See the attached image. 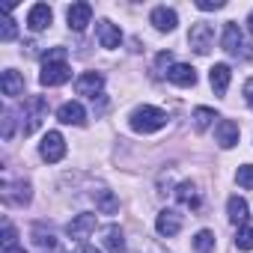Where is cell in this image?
Masks as SVG:
<instances>
[{
    "instance_id": "9",
    "label": "cell",
    "mask_w": 253,
    "mask_h": 253,
    "mask_svg": "<svg viewBox=\"0 0 253 253\" xmlns=\"http://www.w3.org/2000/svg\"><path fill=\"white\" fill-rule=\"evenodd\" d=\"M66 21H69V27H72L75 33H84L86 24L92 21V6H89V3H72V6L66 9Z\"/></svg>"
},
{
    "instance_id": "34",
    "label": "cell",
    "mask_w": 253,
    "mask_h": 253,
    "mask_svg": "<svg viewBox=\"0 0 253 253\" xmlns=\"http://www.w3.org/2000/svg\"><path fill=\"white\" fill-rule=\"evenodd\" d=\"M244 101H247V104L253 107V78H250V81L244 84Z\"/></svg>"
},
{
    "instance_id": "30",
    "label": "cell",
    "mask_w": 253,
    "mask_h": 253,
    "mask_svg": "<svg viewBox=\"0 0 253 253\" xmlns=\"http://www.w3.org/2000/svg\"><path fill=\"white\" fill-rule=\"evenodd\" d=\"M197 9H200V12H214V9H223V0H197Z\"/></svg>"
},
{
    "instance_id": "25",
    "label": "cell",
    "mask_w": 253,
    "mask_h": 253,
    "mask_svg": "<svg viewBox=\"0 0 253 253\" xmlns=\"http://www.w3.org/2000/svg\"><path fill=\"white\" fill-rule=\"evenodd\" d=\"M194 250L197 253H211L214 250V232L211 229H200L194 235Z\"/></svg>"
},
{
    "instance_id": "6",
    "label": "cell",
    "mask_w": 253,
    "mask_h": 253,
    "mask_svg": "<svg viewBox=\"0 0 253 253\" xmlns=\"http://www.w3.org/2000/svg\"><path fill=\"white\" fill-rule=\"evenodd\" d=\"M101 89H104V75H101V72H84V75L75 81V92H78V95L95 98V95H101Z\"/></svg>"
},
{
    "instance_id": "3",
    "label": "cell",
    "mask_w": 253,
    "mask_h": 253,
    "mask_svg": "<svg viewBox=\"0 0 253 253\" xmlns=\"http://www.w3.org/2000/svg\"><path fill=\"white\" fill-rule=\"evenodd\" d=\"M188 45H191L200 57H206V54L214 48V27H211V24H206V21L194 24V27H191V33H188Z\"/></svg>"
},
{
    "instance_id": "11",
    "label": "cell",
    "mask_w": 253,
    "mask_h": 253,
    "mask_svg": "<svg viewBox=\"0 0 253 253\" xmlns=\"http://www.w3.org/2000/svg\"><path fill=\"white\" fill-rule=\"evenodd\" d=\"M95 214H78L69 226H66V232H69V238L72 241H86L89 235H92V229H95Z\"/></svg>"
},
{
    "instance_id": "28",
    "label": "cell",
    "mask_w": 253,
    "mask_h": 253,
    "mask_svg": "<svg viewBox=\"0 0 253 253\" xmlns=\"http://www.w3.org/2000/svg\"><path fill=\"white\" fill-rule=\"evenodd\" d=\"M235 182H238L241 188L253 191V164H244V167H238V173H235Z\"/></svg>"
},
{
    "instance_id": "36",
    "label": "cell",
    "mask_w": 253,
    "mask_h": 253,
    "mask_svg": "<svg viewBox=\"0 0 253 253\" xmlns=\"http://www.w3.org/2000/svg\"><path fill=\"white\" fill-rule=\"evenodd\" d=\"M81 253H101V250H95V247H92V244H86V247H84V250H81Z\"/></svg>"
},
{
    "instance_id": "27",
    "label": "cell",
    "mask_w": 253,
    "mask_h": 253,
    "mask_svg": "<svg viewBox=\"0 0 253 253\" xmlns=\"http://www.w3.org/2000/svg\"><path fill=\"white\" fill-rule=\"evenodd\" d=\"M9 12H12V6H6V9H3V27H0V42H12V39H15V33H18V27H15V21L9 18Z\"/></svg>"
},
{
    "instance_id": "23",
    "label": "cell",
    "mask_w": 253,
    "mask_h": 253,
    "mask_svg": "<svg viewBox=\"0 0 253 253\" xmlns=\"http://www.w3.org/2000/svg\"><path fill=\"white\" fill-rule=\"evenodd\" d=\"M104 247H107L110 253H125V235H122L119 226H107V232H104Z\"/></svg>"
},
{
    "instance_id": "15",
    "label": "cell",
    "mask_w": 253,
    "mask_h": 253,
    "mask_svg": "<svg viewBox=\"0 0 253 253\" xmlns=\"http://www.w3.org/2000/svg\"><path fill=\"white\" fill-rule=\"evenodd\" d=\"M95 36H98V45L101 48H119L122 45V30L116 24H110L107 18L95 24Z\"/></svg>"
},
{
    "instance_id": "2",
    "label": "cell",
    "mask_w": 253,
    "mask_h": 253,
    "mask_svg": "<svg viewBox=\"0 0 253 253\" xmlns=\"http://www.w3.org/2000/svg\"><path fill=\"white\" fill-rule=\"evenodd\" d=\"M45 113H48V101L42 98V95H30V98H24V137H30L36 128H39V122L45 119Z\"/></svg>"
},
{
    "instance_id": "26",
    "label": "cell",
    "mask_w": 253,
    "mask_h": 253,
    "mask_svg": "<svg viewBox=\"0 0 253 253\" xmlns=\"http://www.w3.org/2000/svg\"><path fill=\"white\" fill-rule=\"evenodd\" d=\"M235 247H238V250H253V226H250V223L238 226V232H235Z\"/></svg>"
},
{
    "instance_id": "19",
    "label": "cell",
    "mask_w": 253,
    "mask_h": 253,
    "mask_svg": "<svg viewBox=\"0 0 253 253\" xmlns=\"http://www.w3.org/2000/svg\"><path fill=\"white\" fill-rule=\"evenodd\" d=\"M229 78H232V72H229V66H226V63H217V66H211V72H209V81H211V89H214V95H226V89H229Z\"/></svg>"
},
{
    "instance_id": "14",
    "label": "cell",
    "mask_w": 253,
    "mask_h": 253,
    "mask_svg": "<svg viewBox=\"0 0 253 253\" xmlns=\"http://www.w3.org/2000/svg\"><path fill=\"white\" fill-rule=\"evenodd\" d=\"M214 140H217L220 149H232V146L238 143V125H235L232 119H220V122L214 125Z\"/></svg>"
},
{
    "instance_id": "10",
    "label": "cell",
    "mask_w": 253,
    "mask_h": 253,
    "mask_svg": "<svg viewBox=\"0 0 253 253\" xmlns=\"http://www.w3.org/2000/svg\"><path fill=\"white\" fill-rule=\"evenodd\" d=\"M149 24H152L158 33H170V30H176V24H179V15H176V9L155 6V9L149 12Z\"/></svg>"
},
{
    "instance_id": "38",
    "label": "cell",
    "mask_w": 253,
    "mask_h": 253,
    "mask_svg": "<svg viewBox=\"0 0 253 253\" xmlns=\"http://www.w3.org/2000/svg\"><path fill=\"white\" fill-rule=\"evenodd\" d=\"M152 253H164V250H152Z\"/></svg>"
},
{
    "instance_id": "8",
    "label": "cell",
    "mask_w": 253,
    "mask_h": 253,
    "mask_svg": "<svg viewBox=\"0 0 253 253\" xmlns=\"http://www.w3.org/2000/svg\"><path fill=\"white\" fill-rule=\"evenodd\" d=\"M51 21H54V12H51L48 3H33V6H30V12H27V27H30L33 33L48 30Z\"/></svg>"
},
{
    "instance_id": "33",
    "label": "cell",
    "mask_w": 253,
    "mask_h": 253,
    "mask_svg": "<svg viewBox=\"0 0 253 253\" xmlns=\"http://www.w3.org/2000/svg\"><path fill=\"white\" fill-rule=\"evenodd\" d=\"M12 128H15V125H12V113L3 110V137H6V140L12 137Z\"/></svg>"
},
{
    "instance_id": "16",
    "label": "cell",
    "mask_w": 253,
    "mask_h": 253,
    "mask_svg": "<svg viewBox=\"0 0 253 253\" xmlns=\"http://www.w3.org/2000/svg\"><path fill=\"white\" fill-rule=\"evenodd\" d=\"M57 119H60L63 125H84V122H86V110H84L81 101H66V104H60V110H57Z\"/></svg>"
},
{
    "instance_id": "37",
    "label": "cell",
    "mask_w": 253,
    "mask_h": 253,
    "mask_svg": "<svg viewBox=\"0 0 253 253\" xmlns=\"http://www.w3.org/2000/svg\"><path fill=\"white\" fill-rule=\"evenodd\" d=\"M247 30H250V33H253V12H250V15H247Z\"/></svg>"
},
{
    "instance_id": "13",
    "label": "cell",
    "mask_w": 253,
    "mask_h": 253,
    "mask_svg": "<svg viewBox=\"0 0 253 253\" xmlns=\"http://www.w3.org/2000/svg\"><path fill=\"white\" fill-rule=\"evenodd\" d=\"M155 229H158L164 238L179 235V232H182V214L173 211V209H164V211L158 214V220H155Z\"/></svg>"
},
{
    "instance_id": "20",
    "label": "cell",
    "mask_w": 253,
    "mask_h": 253,
    "mask_svg": "<svg viewBox=\"0 0 253 253\" xmlns=\"http://www.w3.org/2000/svg\"><path fill=\"white\" fill-rule=\"evenodd\" d=\"M176 200L182 206H188V209H200V191H197V185L194 182H182L176 188Z\"/></svg>"
},
{
    "instance_id": "32",
    "label": "cell",
    "mask_w": 253,
    "mask_h": 253,
    "mask_svg": "<svg viewBox=\"0 0 253 253\" xmlns=\"http://www.w3.org/2000/svg\"><path fill=\"white\" fill-rule=\"evenodd\" d=\"M12 244H15V226L6 220L3 223V247H12Z\"/></svg>"
},
{
    "instance_id": "12",
    "label": "cell",
    "mask_w": 253,
    "mask_h": 253,
    "mask_svg": "<svg viewBox=\"0 0 253 253\" xmlns=\"http://www.w3.org/2000/svg\"><path fill=\"white\" fill-rule=\"evenodd\" d=\"M220 45H223L226 54H241V48H244V33H241V27H238L235 21H226V24H223Z\"/></svg>"
},
{
    "instance_id": "39",
    "label": "cell",
    "mask_w": 253,
    "mask_h": 253,
    "mask_svg": "<svg viewBox=\"0 0 253 253\" xmlns=\"http://www.w3.org/2000/svg\"><path fill=\"white\" fill-rule=\"evenodd\" d=\"M54 253H60V250H54Z\"/></svg>"
},
{
    "instance_id": "31",
    "label": "cell",
    "mask_w": 253,
    "mask_h": 253,
    "mask_svg": "<svg viewBox=\"0 0 253 253\" xmlns=\"http://www.w3.org/2000/svg\"><path fill=\"white\" fill-rule=\"evenodd\" d=\"M155 66L170 72V69H173V54H170V51H161V54H158V60H155Z\"/></svg>"
},
{
    "instance_id": "35",
    "label": "cell",
    "mask_w": 253,
    "mask_h": 253,
    "mask_svg": "<svg viewBox=\"0 0 253 253\" xmlns=\"http://www.w3.org/2000/svg\"><path fill=\"white\" fill-rule=\"evenodd\" d=\"M3 253H27L24 247H18V244H12V247H3Z\"/></svg>"
},
{
    "instance_id": "29",
    "label": "cell",
    "mask_w": 253,
    "mask_h": 253,
    "mask_svg": "<svg viewBox=\"0 0 253 253\" xmlns=\"http://www.w3.org/2000/svg\"><path fill=\"white\" fill-rule=\"evenodd\" d=\"M45 63H66V48H51V51H45L42 66H45Z\"/></svg>"
},
{
    "instance_id": "24",
    "label": "cell",
    "mask_w": 253,
    "mask_h": 253,
    "mask_svg": "<svg viewBox=\"0 0 253 253\" xmlns=\"http://www.w3.org/2000/svg\"><path fill=\"white\" fill-rule=\"evenodd\" d=\"M214 119H217V113H214L211 107H197V110H194V128L203 134V131H209V125H211Z\"/></svg>"
},
{
    "instance_id": "18",
    "label": "cell",
    "mask_w": 253,
    "mask_h": 253,
    "mask_svg": "<svg viewBox=\"0 0 253 253\" xmlns=\"http://www.w3.org/2000/svg\"><path fill=\"white\" fill-rule=\"evenodd\" d=\"M0 89H3V95H9V98H18V95H24V78L15 69H6L0 75Z\"/></svg>"
},
{
    "instance_id": "5",
    "label": "cell",
    "mask_w": 253,
    "mask_h": 253,
    "mask_svg": "<svg viewBox=\"0 0 253 253\" xmlns=\"http://www.w3.org/2000/svg\"><path fill=\"white\" fill-rule=\"evenodd\" d=\"M72 78V69L69 63H45L42 66V75H39V84L42 86H60Z\"/></svg>"
},
{
    "instance_id": "22",
    "label": "cell",
    "mask_w": 253,
    "mask_h": 253,
    "mask_svg": "<svg viewBox=\"0 0 253 253\" xmlns=\"http://www.w3.org/2000/svg\"><path fill=\"white\" fill-rule=\"evenodd\" d=\"M226 214H229L232 223L244 226V223H247V203H244L241 197H229V203H226Z\"/></svg>"
},
{
    "instance_id": "21",
    "label": "cell",
    "mask_w": 253,
    "mask_h": 253,
    "mask_svg": "<svg viewBox=\"0 0 253 253\" xmlns=\"http://www.w3.org/2000/svg\"><path fill=\"white\" fill-rule=\"evenodd\" d=\"M92 200H95V209H98L101 214H113V211L119 209V200H116L113 191H107V188H98V191L92 194Z\"/></svg>"
},
{
    "instance_id": "7",
    "label": "cell",
    "mask_w": 253,
    "mask_h": 253,
    "mask_svg": "<svg viewBox=\"0 0 253 253\" xmlns=\"http://www.w3.org/2000/svg\"><path fill=\"white\" fill-rule=\"evenodd\" d=\"M3 203L6 206H27L30 203V185L27 182H3Z\"/></svg>"
},
{
    "instance_id": "1",
    "label": "cell",
    "mask_w": 253,
    "mask_h": 253,
    "mask_svg": "<svg viewBox=\"0 0 253 253\" xmlns=\"http://www.w3.org/2000/svg\"><path fill=\"white\" fill-rule=\"evenodd\" d=\"M167 110H161V107H152V104H143V107H137L131 116H128V125H131V131H137V134H155V131H161L164 125H167Z\"/></svg>"
},
{
    "instance_id": "17",
    "label": "cell",
    "mask_w": 253,
    "mask_h": 253,
    "mask_svg": "<svg viewBox=\"0 0 253 253\" xmlns=\"http://www.w3.org/2000/svg\"><path fill=\"white\" fill-rule=\"evenodd\" d=\"M167 81L176 86H194L197 84V69L185 66V63H173V69L167 72Z\"/></svg>"
},
{
    "instance_id": "4",
    "label": "cell",
    "mask_w": 253,
    "mask_h": 253,
    "mask_svg": "<svg viewBox=\"0 0 253 253\" xmlns=\"http://www.w3.org/2000/svg\"><path fill=\"white\" fill-rule=\"evenodd\" d=\"M39 155H42L48 164H57V161H63V155H66V140H63V134H60V131H48V134L42 137Z\"/></svg>"
}]
</instances>
